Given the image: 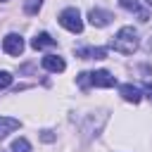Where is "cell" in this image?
<instances>
[{
  "instance_id": "obj_1",
  "label": "cell",
  "mask_w": 152,
  "mask_h": 152,
  "mask_svg": "<svg viewBox=\"0 0 152 152\" xmlns=\"http://www.w3.org/2000/svg\"><path fill=\"white\" fill-rule=\"evenodd\" d=\"M109 48H114V50L121 52V55H133V52L138 50V31H135L133 26H124V28H119L116 36L112 38Z\"/></svg>"
},
{
  "instance_id": "obj_2",
  "label": "cell",
  "mask_w": 152,
  "mask_h": 152,
  "mask_svg": "<svg viewBox=\"0 0 152 152\" xmlns=\"http://www.w3.org/2000/svg\"><path fill=\"white\" fill-rule=\"evenodd\" d=\"M57 19H59V24H62L66 31H71V33H81V31H83V19H81V12H78L76 7L62 10Z\"/></svg>"
},
{
  "instance_id": "obj_3",
  "label": "cell",
  "mask_w": 152,
  "mask_h": 152,
  "mask_svg": "<svg viewBox=\"0 0 152 152\" xmlns=\"http://www.w3.org/2000/svg\"><path fill=\"white\" fill-rule=\"evenodd\" d=\"M2 50H5L7 55H12V57H19V55L24 52V38H21L19 33H7V36L2 38Z\"/></svg>"
},
{
  "instance_id": "obj_4",
  "label": "cell",
  "mask_w": 152,
  "mask_h": 152,
  "mask_svg": "<svg viewBox=\"0 0 152 152\" xmlns=\"http://www.w3.org/2000/svg\"><path fill=\"white\" fill-rule=\"evenodd\" d=\"M90 86H95V88H112V86H116V78L107 69H97V71H90Z\"/></svg>"
},
{
  "instance_id": "obj_5",
  "label": "cell",
  "mask_w": 152,
  "mask_h": 152,
  "mask_svg": "<svg viewBox=\"0 0 152 152\" xmlns=\"http://www.w3.org/2000/svg\"><path fill=\"white\" fill-rule=\"evenodd\" d=\"M112 19H114V14H112V12H107V10H100V7H95V10H90V12H88V21H90L95 28L107 26Z\"/></svg>"
},
{
  "instance_id": "obj_6",
  "label": "cell",
  "mask_w": 152,
  "mask_h": 152,
  "mask_svg": "<svg viewBox=\"0 0 152 152\" xmlns=\"http://www.w3.org/2000/svg\"><path fill=\"white\" fill-rule=\"evenodd\" d=\"M43 69L45 71H52V74H62L66 69V64H64V59L59 55H45L43 57Z\"/></svg>"
},
{
  "instance_id": "obj_7",
  "label": "cell",
  "mask_w": 152,
  "mask_h": 152,
  "mask_svg": "<svg viewBox=\"0 0 152 152\" xmlns=\"http://www.w3.org/2000/svg\"><path fill=\"white\" fill-rule=\"evenodd\" d=\"M119 95H121L126 102H133V104H138V102H140V97H142L140 88H138V86H133V83H124V86H119Z\"/></svg>"
},
{
  "instance_id": "obj_8",
  "label": "cell",
  "mask_w": 152,
  "mask_h": 152,
  "mask_svg": "<svg viewBox=\"0 0 152 152\" xmlns=\"http://www.w3.org/2000/svg\"><path fill=\"white\" fill-rule=\"evenodd\" d=\"M119 5H121L124 10H128V12H133L140 21H147V19H150V12H147V10H142L138 0H119Z\"/></svg>"
},
{
  "instance_id": "obj_9",
  "label": "cell",
  "mask_w": 152,
  "mask_h": 152,
  "mask_svg": "<svg viewBox=\"0 0 152 152\" xmlns=\"http://www.w3.org/2000/svg\"><path fill=\"white\" fill-rule=\"evenodd\" d=\"M55 45H57V40H55V38L50 36V33H45V31H43V33H36V36L31 38V48H33V50H43V48H55Z\"/></svg>"
},
{
  "instance_id": "obj_10",
  "label": "cell",
  "mask_w": 152,
  "mask_h": 152,
  "mask_svg": "<svg viewBox=\"0 0 152 152\" xmlns=\"http://www.w3.org/2000/svg\"><path fill=\"white\" fill-rule=\"evenodd\" d=\"M76 55L83 57V59H104L107 57V50L104 48H78Z\"/></svg>"
},
{
  "instance_id": "obj_11",
  "label": "cell",
  "mask_w": 152,
  "mask_h": 152,
  "mask_svg": "<svg viewBox=\"0 0 152 152\" xmlns=\"http://www.w3.org/2000/svg\"><path fill=\"white\" fill-rule=\"evenodd\" d=\"M19 128V119H12V116H0V140L7 138L12 131Z\"/></svg>"
},
{
  "instance_id": "obj_12",
  "label": "cell",
  "mask_w": 152,
  "mask_h": 152,
  "mask_svg": "<svg viewBox=\"0 0 152 152\" xmlns=\"http://www.w3.org/2000/svg\"><path fill=\"white\" fill-rule=\"evenodd\" d=\"M12 152H31V142L26 138H17L12 142Z\"/></svg>"
},
{
  "instance_id": "obj_13",
  "label": "cell",
  "mask_w": 152,
  "mask_h": 152,
  "mask_svg": "<svg viewBox=\"0 0 152 152\" xmlns=\"http://www.w3.org/2000/svg\"><path fill=\"white\" fill-rule=\"evenodd\" d=\"M40 5H43V0H26V2H24V12H26V14H38Z\"/></svg>"
},
{
  "instance_id": "obj_14",
  "label": "cell",
  "mask_w": 152,
  "mask_h": 152,
  "mask_svg": "<svg viewBox=\"0 0 152 152\" xmlns=\"http://www.w3.org/2000/svg\"><path fill=\"white\" fill-rule=\"evenodd\" d=\"M76 83H78L81 88H88V86H90V74H88V71L78 74V76H76Z\"/></svg>"
},
{
  "instance_id": "obj_15",
  "label": "cell",
  "mask_w": 152,
  "mask_h": 152,
  "mask_svg": "<svg viewBox=\"0 0 152 152\" xmlns=\"http://www.w3.org/2000/svg\"><path fill=\"white\" fill-rule=\"evenodd\" d=\"M10 83H12V74H10V71H0V90L7 88Z\"/></svg>"
},
{
  "instance_id": "obj_16",
  "label": "cell",
  "mask_w": 152,
  "mask_h": 152,
  "mask_svg": "<svg viewBox=\"0 0 152 152\" xmlns=\"http://www.w3.org/2000/svg\"><path fill=\"white\" fill-rule=\"evenodd\" d=\"M142 90H145V95H147V97L152 100V81H147V83L142 86Z\"/></svg>"
},
{
  "instance_id": "obj_17",
  "label": "cell",
  "mask_w": 152,
  "mask_h": 152,
  "mask_svg": "<svg viewBox=\"0 0 152 152\" xmlns=\"http://www.w3.org/2000/svg\"><path fill=\"white\" fill-rule=\"evenodd\" d=\"M40 138H43V140H45V142H50V140H55V138H52V135H50V131H43V135H40Z\"/></svg>"
},
{
  "instance_id": "obj_18",
  "label": "cell",
  "mask_w": 152,
  "mask_h": 152,
  "mask_svg": "<svg viewBox=\"0 0 152 152\" xmlns=\"http://www.w3.org/2000/svg\"><path fill=\"white\" fill-rule=\"evenodd\" d=\"M145 5H150V7H152V0H145Z\"/></svg>"
},
{
  "instance_id": "obj_19",
  "label": "cell",
  "mask_w": 152,
  "mask_h": 152,
  "mask_svg": "<svg viewBox=\"0 0 152 152\" xmlns=\"http://www.w3.org/2000/svg\"><path fill=\"white\" fill-rule=\"evenodd\" d=\"M0 2H7V0H0Z\"/></svg>"
}]
</instances>
